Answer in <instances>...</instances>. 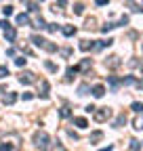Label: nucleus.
I'll return each instance as SVG.
<instances>
[{
	"instance_id": "nucleus-1",
	"label": "nucleus",
	"mask_w": 143,
	"mask_h": 151,
	"mask_svg": "<svg viewBox=\"0 0 143 151\" xmlns=\"http://www.w3.org/2000/svg\"><path fill=\"white\" fill-rule=\"evenodd\" d=\"M32 141H34V145H36V147L42 149V151H46V149L51 147V137H48V132H44V130H36Z\"/></svg>"
},
{
	"instance_id": "nucleus-2",
	"label": "nucleus",
	"mask_w": 143,
	"mask_h": 151,
	"mask_svg": "<svg viewBox=\"0 0 143 151\" xmlns=\"http://www.w3.org/2000/svg\"><path fill=\"white\" fill-rule=\"evenodd\" d=\"M93 118H95L97 122H107V120L112 118V109H110V107H99V109H95Z\"/></svg>"
},
{
	"instance_id": "nucleus-3",
	"label": "nucleus",
	"mask_w": 143,
	"mask_h": 151,
	"mask_svg": "<svg viewBox=\"0 0 143 151\" xmlns=\"http://www.w3.org/2000/svg\"><path fill=\"white\" fill-rule=\"evenodd\" d=\"M19 82H21V84H34V82H36V76H34L32 71H21V73H19Z\"/></svg>"
},
{
	"instance_id": "nucleus-4",
	"label": "nucleus",
	"mask_w": 143,
	"mask_h": 151,
	"mask_svg": "<svg viewBox=\"0 0 143 151\" xmlns=\"http://www.w3.org/2000/svg\"><path fill=\"white\" fill-rule=\"evenodd\" d=\"M32 42H34L36 46L44 48V50H46V46H48V40H44V38H42V36H38V34H34V36H32Z\"/></svg>"
},
{
	"instance_id": "nucleus-5",
	"label": "nucleus",
	"mask_w": 143,
	"mask_h": 151,
	"mask_svg": "<svg viewBox=\"0 0 143 151\" xmlns=\"http://www.w3.org/2000/svg\"><path fill=\"white\" fill-rule=\"evenodd\" d=\"M2 32H4V38H6V40H9V42H15V38H17V29H15L13 25H9V27H4Z\"/></svg>"
},
{
	"instance_id": "nucleus-6",
	"label": "nucleus",
	"mask_w": 143,
	"mask_h": 151,
	"mask_svg": "<svg viewBox=\"0 0 143 151\" xmlns=\"http://www.w3.org/2000/svg\"><path fill=\"white\" fill-rule=\"evenodd\" d=\"M17 25H32V19L27 13H21V15H17Z\"/></svg>"
},
{
	"instance_id": "nucleus-7",
	"label": "nucleus",
	"mask_w": 143,
	"mask_h": 151,
	"mask_svg": "<svg viewBox=\"0 0 143 151\" xmlns=\"http://www.w3.org/2000/svg\"><path fill=\"white\" fill-rule=\"evenodd\" d=\"M91 92H93V97H95V99H101L103 94H105V86H103V84H95Z\"/></svg>"
},
{
	"instance_id": "nucleus-8",
	"label": "nucleus",
	"mask_w": 143,
	"mask_h": 151,
	"mask_svg": "<svg viewBox=\"0 0 143 151\" xmlns=\"http://www.w3.org/2000/svg\"><path fill=\"white\" fill-rule=\"evenodd\" d=\"M91 67H93V61H91V59H82V61H80V65H78V71L86 73Z\"/></svg>"
},
{
	"instance_id": "nucleus-9",
	"label": "nucleus",
	"mask_w": 143,
	"mask_h": 151,
	"mask_svg": "<svg viewBox=\"0 0 143 151\" xmlns=\"http://www.w3.org/2000/svg\"><path fill=\"white\" fill-rule=\"evenodd\" d=\"M76 73H78V65H74V67H67V69H65V82H72Z\"/></svg>"
},
{
	"instance_id": "nucleus-10",
	"label": "nucleus",
	"mask_w": 143,
	"mask_h": 151,
	"mask_svg": "<svg viewBox=\"0 0 143 151\" xmlns=\"http://www.w3.org/2000/svg\"><path fill=\"white\" fill-rule=\"evenodd\" d=\"M15 101H17V94H15V92H6L4 97H2V103H4V105H13Z\"/></svg>"
},
{
	"instance_id": "nucleus-11",
	"label": "nucleus",
	"mask_w": 143,
	"mask_h": 151,
	"mask_svg": "<svg viewBox=\"0 0 143 151\" xmlns=\"http://www.w3.org/2000/svg\"><path fill=\"white\" fill-rule=\"evenodd\" d=\"M38 94H40L42 99H48V82H46V80L40 82V92H38Z\"/></svg>"
},
{
	"instance_id": "nucleus-12",
	"label": "nucleus",
	"mask_w": 143,
	"mask_h": 151,
	"mask_svg": "<svg viewBox=\"0 0 143 151\" xmlns=\"http://www.w3.org/2000/svg\"><path fill=\"white\" fill-rule=\"evenodd\" d=\"M80 50H95V42L93 40H82L80 42Z\"/></svg>"
},
{
	"instance_id": "nucleus-13",
	"label": "nucleus",
	"mask_w": 143,
	"mask_h": 151,
	"mask_svg": "<svg viewBox=\"0 0 143 151\" xmlns=\"http://www.w3.org/2000/svg\"><path fill=\"white\" fill-rule=\"evenodd\" d=\"M103 139V132L101 130H95V132H91V137H88V141H91V143H99Z\"/></svg>"
},
{
	"instance_id": "nucleus-14",
	"label": "nucleus",
	"mask_w": 143,
	"mask_h": 151,
	"mask_svg": "<svg viewBox=\"0 0 143 151\" xmlns=\"http://www.w3.org/2000/svg\"><path fill=\"white\" fill-rule=\"evenodd\" d=\"M61 32H63V36L72 38V36L76 34V27H74V25H63V27H61Z\"/></svg>"
},
{
	"instance_id": "nucleus-15",
	"label": "nucleus",
	"mask_w": 143,
	"mask_h": 151,
	"mask_svg": "<svg viewBox=\"0 0 143 151\" xmlns=\"http://www.w3.org/2000/svg\"><path fill=\"white\" fill-rule=\"evenodd\" d=\"M133 128H135V130H141V128H143V113L133 120Z\"/></svg>"
},
{
	"instance_id": "nucleus-16",
	"label": "nucleus",
	"mask_w": 143,
	"mask_h": 151,
	"mask_svg": "<svg viewBox=\"0 0 143 151\" xmlns=\"http://www.w3.org/2000/svg\"><path fill=\"white\" fill-rule=\"evenodd\" d=\"M34 27H38V29H44V27H48V23L44 21L42 17H38V19H36V21H34Z\"/></svg>"
},
{
	"instance_id": "nucleus-17",
	"label": "nucleus",
	"mask_w": 143,
	"mask_h": 151,
	"mask_svg": "<svg viewBox=\"0 0 143 151\" xmlns=\"http://www.w3.org/2000/svg\"><path fill=\"white\" fill-rule=\"evenodd\" d=\"M107 82H110L114 88H118L120 84H122V78H116V76H110V78H107Z\"/></svg>"
},
{
	"instance_id": "nucleus-18",
	"label": "nucleus",
	"mask_w": 143,
	"mask_h": 151,
	"mask_svg": "<svg viewBox=\"0 0 143 151\" xmlns=\"http://www.w3.org/2000/svg\"><path fill=\"white\" fill-rule=\"evenodd\" d=\"M74 124H76L78 128H86V126H88L86 118H74Z\"/></svg>"
},
{
	"instance_id": "nucleus-19",
	"label": "nucleus",
	"mask_w": 143,
	"mask_h": 151,
	"mask_svg": "<svg viewBox=\"0 0 143 151\" xmlns=\"http://www.w3.org/2000/svg\"><path fill=\"white\" fill-rule=\"evenodd\" d=\"M122 124H126V116H124V113H120V116L116 118V122H114V126H116V128H120Z\"/></svg>"
},
{
	"instance_id": "nucleus-20",
	"label": "nucleus",
	"mask_w": 143,
	"mask_h": 151,
	"mask_svg": "<svg viewBox=\"0 0 143 151\" xmlns=\"http://www.w3.org/2000/svg\"><path fill=\"white\" fill-rule=\"evenodd\" d=\"M105 65H110V67H118V65H120V59H118V57H110V61H105Z\"/></svg>"
},
{
	"instance_id": "nucleus-21",
	"label": "nucleus",
	"mask_w": 143,
	"mask_h": 151,
	"mask_svg": "<svg viewBox=\"0 0 143 151\" xmlns=\"http://www.w3.org/2000/svg\"><path fill=\"white\" fill-rule=\"evenodd\" d=\"M114 27H118V25H116V23H112V21H110V23H105V25H101V32H103V34H107V32H112V29H114Z\"/></svg>"
},
{
	"instance_id": "nucleus-22",
	"label": "nucleus",
	"mask_w": 143,
	"mask_h": 151,
	"mask_svg": "<svg viewBox=\"0 0 143 151\" xmlns=\"http://www.w3.org/2000/svg\"><path fill=\"white\" fill-rule=\"evenodd\" d=\"M59 116H61V118H69V116H72V111H69V107H67V105L59 109Z\"/></svg>"
},
{
	"instance_id": "nucleus-23",
	"label": "nucleus",
	"mask_w": 143,
	"mask_h": 151,
	"mask_svg": "<svg viewBox=\"0 0 143 151\" xmlns=\"http://www.w3.org/2000/svg\"><path fill=\"white\" fill-rule=\"evenodd\" d=\"M131 109H133V111H137V113H143V103H139V101H137V103H133V105H131Z\"/></svg>"
},
{
	"instance_id": "nucleus-24",
	"label": "nucleus",
	"mask_w": 143,
	"mask_h": 151,
	"mask_svg": "<svg viewBox=\"0 0 143 151\" xmlns=\"http://www.w3.org/2000/svg\"><path fill=\"white\" fill-rule=\"evenodd\" d=\"M122 84H126V86L129 84H137V80L133 78V76H126V78H122Z\"/></svg>"
},
{
	"instance_id": "nucleus-25",
	"label": "nucleus",
	"mask_w": 143,
	"mask_h": 151,
	"mask_svg": "<svg viewBox=\"0 0 143 151\" xmlns=\"http://www.w3.org/2000/svg\"><path fill=\"white\" fill-rule=\"evenodd\" d=\"M44 65H46V69H48V71H53V73L57 71V65L53 63V61H44Z\"/></svg>"
},
{
	"instance_id": "nucleus-26",
	"label": "nucleus",
	"mask_w": 143,
	"mask_h": 151,
	"mask_svg": "<svg viewBox=\"0 0 143 151\" xmlns=\"http://www.w3.org/2000/svg\"><path fill=\"white\" fill-rule=\"evenodd\" d=\"M0 151H13V145L6 143V141H4V143H0Z\"/></svg>"
},
{
	"instance_id": "nucleus-27",
	"label": "nucleus",
	"mask_w": 143,
	"mask_h": 151,
	"mask_svg": "<svg viewBox=\"0 0 143 151\" xmlns=\"http://www.w3.org/2000/svg\"><path fill=\"white\" fill-rule=\"evenodd\" d=\"M6 76H9V67L6 65H0V80L6 78Z\"/></svg>"
},
{
	"instance_id": "nucleus-28",
	"label": "nucleus",
	"mask_w": 143,
	"mask_h": 151,
	"mask_svg": "<svg viewBox=\"0 0 143 151\" xmlns=\"http://www.w3.org/2000/svg\"><path fill=\"white\" fill-rule=\"evenodd\" d=\"M88 90H91V86H88V84H80V88H78V94H86Z\"/></svg>"
},
{
	"instance_id": "nucleus-29",
	"label": "nucleus",
	"mask_w": 143,
	"mask_h": 151,
	"mask_svg": "<svg viewBox=\"0 0 143 151\" xmlns=\"http://www.w3.org/2000/svg\"><path fill=\"white\" fill-rule=\"evenodd\" d=\"M25 61H27V59H23V57H17V59H15V65H17V67H25Z\"/></svg>"
},
{
	"instance_id": "nucleus-30",
	"label": "nucleus",
	"mask_w": 143,
	"mask_h": 151,
	"mask_svg": "<svg viewBox=\"0 0 143 151\" xmlns=\"http://www.w3.org/2000/svg\"><path fill=\"white\" fill-rule=\"evenodd\" d=\"M139 149H141V143L133 139V141H131V151H139Z\"/></svg>"
},
{
	"instance_id": "nucleus-31",
	"label": "nucleus",
	"mask_w": 143,
	"mask_h": 151,
	"mask_svg": "<svg viewBox=\"0 0 143 151\" xmlns=\"http://www.w3.org/2000/svg\"><path fill=\"white\" fill-rule=\"evenodd\" d=\"M74 13H76V15H82V13H84V4H80V2H78V4L74 6Z\"/></svg>"
},
{
	"instance_id": "nucleus-32",
	"label": "nucleus",
	"mask_w": 143,
	"mask_h": 151,
	"mask_svg": "<svg viewBox=\"0 0 143 151\" xmlns=\"http://www.w3.org/2000/svg\"><path fill=\"white\" fill-rule=\"evenodd\" d=\"M2 13H4V17H11V15H13V6H4Z\"/></svg>"
},
{
	"instance_id": "nucleus-33",
	"label": "nucleus",
	"mask_w": 143,
	"mask_h": 151,
	"mask_svg": "<svg viewBox=\"0 0 143 151\" xmlns=\"http://www.w3.org/2000/svg\"><path fill=\"white\" fill-rule=\"evenodd\" d=\"M30 99H34V94L32 92H23V101H30Z\"/></svg>"
},
{
	"instance_id": "nucleus-34",
	"label": "nucleus",
	"mask_w": 143,
	"mask_h": 151,
	"mask_svg": "<svg viewBox=\"0 0 143 151\" xmlns=\"http://www.w3.org/2000/svg\"><path fill=\"white\" fill-rule=\"evenodd\" d=\"M105 4H110V0H97V6H105Z\"/></svg>"
},
{
	"instance_id": "nucleus-35",
	"label": "nucleus",
	"mask_w": 143,
	"mask_h": 151,
	"mask_svg": "<svg viewBox=\"0 0 143 151\" xmlns=\"http://www.w3.org/2000/svg\"><path fill=\"white\" fill-rule=\"evenodd\" d=\"M9 25H11V23L6 21V19H2V21H0V27H2V29H4V27H9Z\"/></svg>"
},
{
	"instance_id": "nucleus-36",
	"label": "nucleus",
	"mask_w": 143,
	"mask_h": 151,
	"mask_svg": "<svg viewBox=\"0 0 143 151\" xmlns=\"http://www.w3.org/2000/svg\"><path fill=\"white\" fill-rule=\"evenodd\" d=\"M46 29H48V32H57V25H55V23H48Z\"/></svg>"
},
{
	"instance_id": "nucleus-37",
	"label": "nucleus",
	"mask_w": 143,
	"mask_h": 151,
	"mask_svg": "<svg viewBox=\"0 0 143 151\" xmlns=\"http://www.w3.org/2000/svg\"><path fill=\"white\" fill-rule=\"evenodd\" d=\"M99 151H114V145H107V147H103V149H99Z\"/></svg>"
},
{
	"instance_id": "nucleus-38",
	"label": "nucleus",
	"mask_w": 143,
	"mask_h": 151,
	"mask_svg": "<svg viewBox=\"0 0 143 151\" xmlns=\"http://www.w3.org/2000/svg\"><path fill=\"white\" fill-rule=\"evenodd\" d=\"M69 52H72L69 48H63V50H61V55H63V57H69Z\"/></svg>"
},
{
	"instance_id": "nucleus-39",
	"label": "nucleus",
	"mask_w": 143,
	"mask_h": 151,
	"mask_svg": "<svg viewBox=\"0 0 143 151\" xmlns=\"http://www.w3.org/2000/svg\"><path fill=\"white\" fill-rule=\"evenodd\" d=\"M57 4H59V6H65V4H67V0H57Z\"/></svg>"
},
{
	"instance_id": "nucleus-40",
	"label": "nucleus",
	"mask_w": 143,
	"mask_h": 151,
	"mask_svg": "<svg viewBox=\"0 0 143 151\" xmlns=\"http://www.w3.org/2000/svg\"><path fill=\"white\" fill-rule=\"evenodd\" d=\"M57 151H67L65 147H61V145H57Z\"/></svg>"
},
{
	"instance_id": "nucleus-41",
	"label": "nucleus",
	"mask_w": 143,
	"mask_h": 151,
	"mask_svg": "<svg viewBox=\"0 0 143 151\" xmlns=\"http://www.w3.org/2000/svg\"><path fill=\"white\" fill-rule=\"evenodd\" d=\"M141 71H143V67H141Z\"/></svg>"
}]
</instances>
